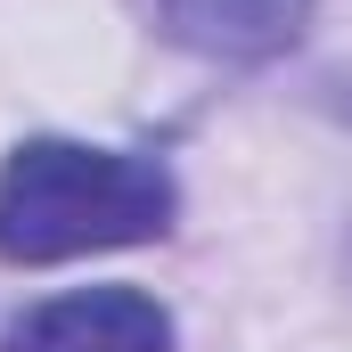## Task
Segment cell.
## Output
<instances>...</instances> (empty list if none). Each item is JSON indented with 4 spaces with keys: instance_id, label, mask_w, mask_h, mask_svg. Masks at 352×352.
<instances>
[{
    "instance_id": "7a4b0ae2",
    "label": "cell",
    "mask_w": 352,
    "mask_h": 352,
    "mask_svg": "<svg viewBox=\"0 0 352 352\" xmlns=\"http://www.w3.org/2000/svg\"><path fill=\"white\" fill-rule=\"evenodd\" d=\"M0 352H173V311L148 287H74L33 303Z\"/></svg>"
},
{
    "instance_id": "6da1fadb",
    "label": "cell",
    "mask_w": 352,
    "mask_h": 352,
    "mask_svg": "<svg viewBox=\"0 0 352 352\" xmlns=\"http://www.w3.org/2000/svg\"><path fill=\"white\" fill-rule=\"evenodd\" d=\"M173 213L180 188L156 156L90 140H25L0 164V263L41 270L107 246H148L173 230Z\"/></svg>"
},
{
    "instance_id": "3957f363",
    "label": "cell",
    "mask_w": 352,
    "mask_h": 352,
    "mask_svg": "<svg viewBox=\"0 0 352 352\" xmlns=\"http://www.w3.org/2000/svg\"><path fill=\"white\" fill-rule=\"evenodd\" d=\"M303 25H311V0H156V33L221 66L287 58Z\"/></svg>"
}]
</instances>
